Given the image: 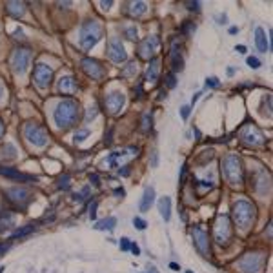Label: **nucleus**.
<instances>
[{"instance_id": "nucleus-1", "label": "nucleus", "mask_w": 273, "mask_h": 273, "mask_svg": "<svg viewBox=\"0 0 273 273\" xmlns=\"http://www.w3.org/2000/svg\"><path fill=\"white\" fill-rule=\"evenodd\" d=\"M78 116H80V106H78V102L71 100V98H66V100H62L56 104L55 112H53V118H55V124L56 128H60V130H68L78 120Z\"/></svg>"}, {"instance_id": "nucleus-2", "label": "nucleus", "mask_w": 273, "mask_h": 273, "mask_svg": "<svg viewBox=\"0 0 273 273\" xmlns=\"http://www.w3.org/2000/svg\"><path fill=\"white\" fill-rule=\"evenodd\" d=\"M102 35H104V28H102L100 22L93 20V18H91V20H86L80 30L82 50H91V48H95L96 42L102 38Z\"/></svg>"}, {"instance_id": "nucleus-3", "label": "nucleus", "mask_w": 273, "mask_h": 273, "mask_svg": "<svg viewBox=\"0 0 273 273\" xmlns=\"http://www.w3.org/2000/svg\"><path fill=\"white\" fill-rule=\"evenodd\" d=\"M233 218H235V224L238 228L246 230L253 222V218H255V206L250 200L240 198V200L233 204Z\"/></svg>"}, {"instance_id": "nucleus-4", "label": "nucleus", "mask_w": 273, "mask_h": 273, "mask_svg": "<svg viewBox=\"0 0 273 273\" xmlns=\"http://www.w3.org/2000/svg\"><path fill=\"white\" fill-rule=\"evenodd\" d=\"M222 173L230 182L242 180V162L237 155H226L222 160Z\"/></svg>"}, {"instance_id": "nucleus-5", "label": "nucleus", "mask_w": 273, "mask_h": 273, "mask_svg": "<svg viewBox=\"0 0 273 273\" xmlns=\"http://www.w3.org/2000/svg\"><path fill=\"white\" fill-rule=\"evenodd\" d=\"M24 135L26 138H28V142L33 144V146L42 148L48 144V132H46L40 124H36V122H28V124H26Z\"/></svg>"}, {"instance_id": "nucleus-6", "label": "nucleus", "mask_w": 273, "mask_h": 273, "mask_svg": "<svg viewBox=\"0 0 273 273\" xmlns=\"http://www.w3.org/2000/svg\"><path fill=\"white\" fill-rule=\"evenodd\" d=\"M264 258H266L264 257V253L250 252L240 257V260H238V268H240L242 273H258V270L262 268Z\"/></svg>"}, {"instance_id": "nucleus-7", "label": "nucleus", "mask_w": 273, "mask_h": 273, "mask_svg": "<svg viewBox=\"0 0 273 273\" xmlns=\"http://www.w3.org/2000/svg\"><path fill=\"white\" fill-rule=\"evenodd\" d=\"M31 58H33V53L31 50H26V48H18V50L13 51V56H11V68L15 73L18 75H24L28 68L31 64Z\"/></svg>"}, {"instance_id": "nucleus-8", "label": "nucleus", "mask_w": 273, "mask_h": 273, "mask_svg": "<svg viewBox=\"0 0 273 273\" xmlns=\"http://www.w3.org/2000/svg\"><path fill=\"white\" fill-rule=\"evenodd\" d=\"M213 237H215L217 244H220V246H226L230 242V238H232V224H230V218L226 215L217 218L215 228H213Z\"/></svg>"}, {"instance_id": "nucleus-9", "label": "nucleus", "mask_w": 273, "mask_h": 273, "mask_svg": "<svg viewBox=\"0 0 273 273\" xmlns=\"http://www.w3.org/2000/svg\"><path fill=\"white\" fill-rule=\"evenodd\" d=\"M106 55H108V58L112 62H115V64H120V62L128 60V53H126V50H124V46H122L118 36H112V38H110Z\"/></svg>"}, {"instance_id": "nucleus-10", "label": "nucleus", "mask_w": 273, "mask_h": 273, "mask_svg": "<svg viewBox=\"0 0 273 273\" xmlns=\"http://www.w3.org/2000/svg\"><path fill=\"white\" fill-rule=\"evenodd\" d=\"M33 80L38 88L46 90V88H50V84L53 82V70H51L48 64H42L38 62L33 70Z\"/></svg>"}, {"instance_id": "nucleus-11", "label": "nucleus", "mask_w": 273, "mask_h": 273, "mask_svg": "<svg viewBox=\"0 0 273 273\" xmlns=\"http://www.w3.org/2000/svg\"><path fill=\"white\" fill-rule=\"evenodd\" d=\"M80 66L84 70V73L88 76H91V78H95V80H100L102 76H106V68L102 66L98 60H95V58H90V56L82 58Z\"/></svg>"}, {"instance_id": "nucleus-12", "label": "nucleus", "mask_w": 273, "mask_h": 273, "mask_svg": "<svg viewBox=\"0 0 273 273\" xmlns=\"http://www.w3.org/2000/svg\"><path fill=\"white\" fill-rule=\"evenodd\" d=\"M104 104H106L108 113L116 115V113L122 112V108L126 104V96H124V93H120V91H112V93H108L106 95Z\"/></svg>"}, {"instance_id": "nucleus-13", "label": "nucleus", "mask_w": 273, "mask_h": 273, "mask_svg": "<svg viewBox=\"0 0 273 273\" xmlns=\"http://www.w3.org/2000/svg\"><path fill=\"white\" fill-rule=\"evenodd\" d=\"M192 237H193L195 248L202 253V255H210V237H208L206 230H202L200 226H195L192 230Z\"/></svg>"}, {"instance_id": "nucleus-14", "label": "nucleus", "mask_w": 273, "mask_h": 273, "mask_svg": "<svg viewBox=\"0 0 273 273\" xmlns=\"http://www.w3.org/2000/svg\"><path fill=\"white\" fill-rule=\"evenodd\" d=\"M160 46V40H158V36H148V38H144V40L140 42V46H138V56L140 58H144V60H150L153 56V53L157 51V48Z\"/></svg>"}, {"instance_id": "nucleus-15", "label": "nucleus", "mask_w": 273, "mask_h": 273, "mask_svg": "<svg viewBox=\"0 0 273 273\" xmlns=\"http://www.w3.org/2000/svg\"><path fill=\"white\" fill-rule=\"evenodd\" d=\"M0 175L11 178L15 182H36V177L33 175H28V173H22V172H16L13 168H0Z\"/></svg>"}, {"instance_id": "nucleus-16", "label": "nucleus", "mask_w": 273, "mask_h": 273, "mask_svg": "<svg viewBox=\"0 0 273 273\" xmlns=\"http://www.w3.org/2000/svg\"><path fill=\"white\" fill-rule=\"evenodd\" d=\"M8 198H10L11 202L22 206V204H26L31 198V193L26 188H11L10 192H8Z\"/></svg>"}, {"instance_id": "nucleus-17", "label": "nucleus", "mask_w": 273, "mask_h": 273, "mask_svg": "<svg viewBox=\"0 0 273 273\" xmlns=\"http://www.w3.org/2000/svg\"><path fill=\"white\" fill-rule=\"evenodd\" d=\"M56 90H58V93H62V95H73V93L78 91V84H76V80L73 76H62L60 80H58Z\"/></svg>"}, {"instance_id": "nucleus-18", "label": "nucleus", "mask_w": 273, "mask_h": 273, "mask_svg": "<svg viewBox=\"0 0 273 273\" xmlns=\"http://www.w3.org/2000/svg\"><path fill=\"white\" fill-rule=\"evenodd\" d=\"M240 136H242V140L246 142V144H252V146L258 144V142H262L260 132H258V130L255 126H253V124H248V126L244 128L242 133H240Z\"/></svg>"}, {"instance_id": "nucleus-19", "label": "nucleus", "mask_w": 273, "mask_h": 273, "mask_svg": "<svg viewBox=\"0 0 273 273\" xmlns=\"http://www.w3.org/2000/svg\"><path fill=\"white\" fill-rule=\"evenodd\" d=\"M138 153V148H128V150H122L118 153H112L108 162H110V166H118V164H124V158L130 157V155H136Z\"/></svg>"}, {"instance_id": "nucleus-20", "label": "nucleus", "mask_w": 273, "mask_h": 273, "mask_svg": "<svg viewBox=\"0 0 273 273\" xmlns=\"http://www.w3.org/2000/svg\"><path fill=\"white\" fill-rule=\"evenodd\" d=\"M157 206H158V213L164 218V222H170V218H172V198L170 197L158 198Z\"/></svg>"}, {"instance_id": "nucleus-21", "label": "nucleus", "mask_w": 273, "mask_h": 273, "mask_svg": "<svg viewBox=\"0 0 273 273\" xmlns=\"http://www.w3.org/2000/svg\"><path fill=\"white\" fill-rule=\"evenodd\" d=\"M255 44H257V50L260 51V53L270 51L268 36H266V31H264L262 28H257V30H255Z\"/></svg>"}, {"instance_id": "nucleus-22", "label": "nucleus", "mask_w": 273, "mask_h": 273, "mask_svg": "<svg viewBox=\"0 0 273 273\" xmlns=\"http://www.w3.org/2000/svg\"><path fill=\"white\" fill-rule=\"evenodd\" d=\"M158 73H160V60L158 58H152V62H150V66H148L146 70V78L148 82H155L157 80Z\"/></svg>"}, {"instance_id": "nucleus-23", "label": "nucleus", "mask_w": 273, "mask_h": 273, "mask_svg": "<svg viewBox=\"0 0 273 273\" xmlns=\"http://www.w3.org/2000/svg\"><path fill=\"white\" fill-rule=\"evenodd\" d=\"M153 200H155V190L152 186L144 190V195H142V200H140V212H148L152 208Z\"/></svg>"}, {"instance_id": "nucleus-24", "label": "nucleus", "mask_w": 273, "mask_h": 273, "mask_svg": "<svg viewBox=\"0 0 273 273\" xmlns=\"http://www.w3.org/2000/svg\"><path fill=\"white\" fill-rule=\"evenodd\" d=\"M6 10L13 16H22L26 11V6L22 4V2H8V4H6Z\"/></svg>"}, {"instance_id": "nucleus-25", "label": "nucleus", "mask_w": 273, "mask_h": 273, "mask_svg": "<svg viewBox=\"0 0 273 273\" xmlns=\"http://www.w3.org/2000/svg\"><path fill=\"white\" fill-rule=\"evenodd\" d=\"M148 11V4L146 2H132L130 4V15L132 16H140V15H144Z\"/></svg>"}, {"instance_id": "nucleus-26", "label": "nucleus", "mask_w": 273, "mask_h": 273, "mask_svg": "<svg viewBox=\"0 0 273 273\" xmlns=\"http://www.w3.org/2000/svg\"><path fill=\"white\" fill-rule=\"evenodd\" d=\"M115 224H116L115 217H108V218H104V220H100V222H96L95 228L96 230H108V232H112L113 228H115Z\"/></svg>"}, {"instance_id": "nucleus-27", "label": "nucleus", "mask_w": 273, "mask_h": 273, "mask_svg": "<svg viewBox=\"0 0 273 273\" xmlns=\"http://www.w3.org/2000/svg\"><path fill=\"white\" fill-rule=\"evenodd\" d=\"M172 68L173 71H180L182 68H184V64H182V56L177 55V48H173L172 50Z\"/></svg>"}, {"instance_id": "nucleus-28", "label": "nucleus", "mask_w": 273, "mask_h": 273, "mask_svg": "<svg viewBox=\"0 0 273 273\" xmlns=\"http://www.w3.org/2000/svg\"><path fill=\"white\" fill-rule=\"evenodd\" d=\"M90 135H91V132L84 128V130H78V132L75 133V138H73V140H75V144H80V142L86 140V138H88Z\"/></svg>"}, {"instance_id": "nucleus-29", "label": "nucleus", "mask_w": 273, "mask_h": 273, "mask_svg": "<svg viewBox=\"0 0 273 273\" xmlns=\"http://www.w3.org/2000/svg\"><path fill=\"white\" fill-rule=\"evenodd\" d=\"M33 230H35V228L31 226H24V228H20V230H16L15 233H13V238H20V237H26V235H30L31 232H33Z\"/></svg>"}, {"instance_id": "nucleus-30", "label": "nucleus", "mask_w": 273, "mask_h": 273, "mask_svg": "<svg viewBox=\"0 0 273 273\" xmlns=\"http://www.w3.org/2000/svg\"><path fill=\"white\" fill-rule=\"evenodd\" d=\"M150 128H152V115L146 113L142 116V132H150Z\"/></svg>"}, {"instance_id": "nucleus-31", "label": "nucleus", "mask_w": 273, "mask_h": 273, "mask_svg": "<svg viewBox=\"0 0 273 273\" xmlns=\"http://www.w3.org/2000/svg\"><path fill=\"white\" fill-rule=\"evenodd\" d=\"M135 73H136V66H135V64H128V66L124 68V71H122V75H124V76L135 75Z\"/></svg>"}, {"instance_id": "nucleus-32", "label": "nucleus", "mask_w": 273, "mask_h": 273, "mask_svg": "<svg viewBox=\"0 0 273 273\" xmlns=\"http://www.w3.org/2000/svg\"><path fill=\"white\" fill-rule=\"evenodd\" d=\"M138 31H136V28H126V36L130 38V40H136L138 38V35H136Z\"/></svg>"}, {"instance_id": "nucleus-33", "label": "nucleus", "mask_w": 273, "mask_h": 273, "mask_svg": "<svg viewBox=\"0 0 273 273\" xmlns=\"http://www.w3.org/2000/svg\"><path fill=\"white\" fill-rule=\"evenodd\" d=\"M133 226H135L136 230H146L148 224H146V220H142V218L136 217V218H133Z\"/></svg>"}, {"instance_id": "nucleus-34", "label": "nucleus", "mask_w": 273, "mask_h": 273, "mask_svg": "<svg viewBox=\"0 0 273 273\" xmlns=\"http://www.w3.org/2000/svg\"><path fill=\"white\" fill-rule=\"evenodd\" d=\"M166 86L168 88H175V86H177V78H175V75H173V73H170V75L166 76Z\"/></svg>"}, {"instance_id": "nucleus-35", "label": "nucleus", "mask_w": 273, "mask_h": 273, "mask_svg": "<svg viewBox=\"0 0 273 273\" xmlns=\"http://www.w3.org/2000/svg\"><path fill=\"white\" fill-rule=\"evenodd\" d=\"M248 66L257 70V68H260V60H258L257 56H248Z\"/></svg>"}, {"instance_id": "nucleus-36", "label": "nucleus", "mask_w": 273, "mask_h": 273, "mask_svg": "<svg viewBox=\"0 0 273 273\" xmlns=\"http://www.w3.org/2000/svg\"><path fill=\"white\" fill-rule=\"evenodd\" d=\"M96 206H98V200H93V202H91V210H90V218H91V220H95V218H96Z\"/></svg>"}, {"instance_id": "nucleus-37", "label": "nucleus", "mask_w": 273, "mask_h": 273, "mask_svg": "<svg viewBox=\"0 0 273 273\" xmlns=\"http://www.w3.org/2000/svg\"><path fill=\"white\" fill-rule=\"evenodd\" d=\"M120 248H122V252H130V248H132V242H130L128 238H122V240H120Z\"/></svg>"}, {"instance_id": "nucleus-38", "label": "nucleus", "mask_w": 273, "mask_h": 273, "mask_svg": "<svg viewBox=\"0 0 273 273\" xmlns=\"http://www.w3.org/2000/svg\"><path fill=\"white\" fill-rule=\"evenodd\" d=\"M195 30V24H192V22H188V24L182 26V33H186V35H190V31Z\"/></svg>"}, {"instance_id": "nucleus-39", "label": "nucleus", "mask_w": 273, "mask_h": 273, "mask_svg": "<svg viewBox=\"0 0 273 273\" xmlns=\"http://www.w3.org/2000/svg\"><path fill=\"white\" fill-rule=\"evenodd\" d=\"M186 8H188V10L198 11V10H200V2H186Z\"/></svg>"}, {"instance_id": "nucleus-40", "label": "nucleus", "mask_w": 273, "mask_h": 273, "mask_svg": "<svg viewBox=\"0 0 273 273\" xmlns=\"http://www.w3.org/2000/svg\"><path fill=\"white\" fill-rule=\"evenodd\" d=\"M58 188L68 190V188H70V177H62V180H58Z\"/></svg>"}, {"instance_id": "nucleus-41", "label": "nucleus", "mask_w": 273, "mask_h": 273, "mask_svg": "<svg viewBox=\"0 0 273 273\" xmlns=\"http://www.w3.org/2000/svg\"><path fill=\"white\" fill-rule=\"evenodd\" d=\"M190 112H192V106H184L180 110V113H182V118H184V120H186L188 116H190Z\"/></svg>"}, {"instance_id": "nucleus-42", "label": "nucleus", "mask_w": 273, "mask_h": 273, "mask_svg": "<svg viewBox=\"0 0 273 273\" xmlns=\"http://www.w3.org/2000/svg\"><path fill=\"white\" fill-rule=\"evenodd\" d=\"M206 86L208 88H217L218 80H217V78H206Z\"/></svg>"}, {"instance_id": "nucleus-43", "label": "nucleus", "mask_w": 273, "mask_h": 273, "mask_svg": "<svg viewBox=\"0 0 273 273\" xmlns=\"http://www.w3.org/2000/svg\"><path fill=\"white\" fill-rule=\"evenodd\" d=\"M112 6H113L112 0H108V2H100V8H102L104 11H110V10H112Z\"/></svg>"}, {"instance_id": "nucleus-44", "label": "nucleus", "mask_w": 273, "mask_h": 273, "mask_svg": "<svg viewBox=\"0 0 273 273\" xmlns=\"http://www.w3.org/2000/svg\"><path fill=\"white\" fill-rule=\"evenodd\" d=\"M88 192H90V188H84V190L80 192V195H75V200H82V198L88 195Z\"/></svg>"}, {"instance_id": "nucleus-45", "label": "nucleus", "mask_w": 273, "mask_h": 273, "mask_svg": "<svg viewBox=\"0 0 273 273\" xmlns=\"http://www.w3.org/2000/svg\"><path fill=\"white\" fill-rule=\"evenodd\" d=\"M130 250H132V253H133V255H140V248H138V246H136L135 242L132 244V248H130Z\"/></svg>"}, {"instance_id": "nucleus-46", "label": "nucleus", "mask_w": 273, "mask_h": 273, "mask_svg": "<svg viewBox=\"0 0 273 273\" xmlns=\"http://www.w3.org/2000/svg\"><path fill=\"white\" fill-rule=\"evenodd\" d=\"M11 242H4V244H0V253H6V250H10Z\"/></svg>"}, {"instance_id": "nucleus-47", "label": "nucleus", "mask_w": 273, "mask_h": 273, "mask_svg": "<svg viewBox=\"0 0 273 273\" xmlns=\"http://www.w3.org/2000/svg\"><path fill=\"white\" fill-rule=\"evenodd\" d=\"M115 197H124V188H116L115 190Z\"/></svg>"}, {"instance_id": "nucleus-48", "label": "nucleus", "mask_w": 273, "mask_h": 273, "mask_svg": "<svg viewBox=\"0 0 273 273\" xmlns=\"http://www.w3.org/2000/svg\"><path fill=\"white\" fill-rule=\"evenodd\" d=\"M153 168H157L158 166V160H157V152H153Z\"/></svg>"}, {"instance_id": "nucleus-49", "label": "nucleus", "mask_w": 273, "mask_h": 273, "mask_svg": "<svg viewBox=\"0 0 273 273\" xmlns=\"http://www.w3.org/2000/svg\"><path fill=\"white\" fill-rule=\"evenodd\" d=\"M170 268H172L173 272H178V270H180V266H178L177 262H172V264H170Z\"/></svg>"}, {"instance_id": "nucleus-50", "label": "nucleus", "mask_w": 273, "mask_h": 273, "mask_svg": "<svg viewBox=\"0 0 273 273\" xmlns=\"http://www.w3.org/2000/svg\"><path fill=\"white\" fill-rule=\"evenodd\" d=\"M237 33H238V28H235V26L230 28V35H237Z\"/></svg>"}, {"instance_id": "nucleus-51", "label": "nucleus", "mask_w": 273, "mask_h": 273, "mask_svg": "<svg viewBox=\"0 0 273 273\" xmlns=\"http://www.w3.org/2000/svg\"><path fill=\"white\" fill-rule=\"evenodd\" d=\"M238 53H246V46H237Z\"/></svg>"}, {"instance_id": "nucleus-52", "label": "nucleus", "mask_w": 273, "mask_h": 273, "mask_svg": "<svg viewBox=\"0 0 273 273\" xmlns=\"http://www.w3.org/2000/svg\"><path fill=\"white\" fill-rule=\"evenodd\" d=\"M4 135V122H2V118H0V136Z\"/></svg>"}, {"instance_id": "nucleus-53", "label": "nucleus", "mask_w": 273, "mask_h": 273, "mask_svg": "<svg viewBox=\"0 0 273 273\" xmlns=\"http://www.w3.org/2000/svg\"><path fill=\"white\" fill-rule=\"evenodd\" d=\"M146 273H158V272H157V270H155V268H153V266H152V268L148 270V272H146Z\"/></svg>"}, {"instance_id": "nucleus-54", "label": "nucleus", "mask_w": 273, "mask_h": 273, "mask_svg": "<svg viewBox=\"0 0 273 273\" xmlns=\"http://www.w3.org/2000/svg\"><path fill=\"white\" fill-rule=\"evenodd\" d=\"M0 98H2V88H0Z\"/></svg>"}, {"instance_id": "nucleus-55", "label": "nucleus", "mask_w": 273, "mask_h": 273, "mask_svg": "<svg viewBox=\"0 0 273 273\" xmlns=\"http://www.w3.org/2000/svg\"><path fill=\"white\" fill-rule=\"evenodd\" d=\"M186 273H193V272H186Z\"/></svg>"}]
</instances>
